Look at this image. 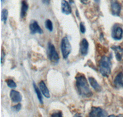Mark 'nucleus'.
Instances as JSON below:
<instances>
[{
  "label": "nucleus",
  "mask_w": 123,
  "mask_h": 117,
  "mask_svg": "<svg viewBox=\"0 0 123 117\" xmlns=\"http://www.w3.org/2000/svg\"><path fill=\"white\" fill-rule=\"evenodd\" d=\"M75 78L76 85L79 94L83 98H88L92 96V92L85 76L83 74L78 73Z\"/></svg>",
  "instance_id": "f257e3e1"
},
{
  "label": "nucleus",
  "mask_w": 123,
  "mask_h": 117,
  "mask_svg": "<svg viewBox=\"0 0 123 117\" xmlns=\"http://www.w3.org/2000/svg\"><path fill=\"white\" fill-rule=\"evenodd\" d=\"M98 70L100 73L105 77H108L111 71V58L107 56H103L98 64Z\"/></svg>",
  "instance_id": "f03ea898"
},
{
  "label": "nucleus",
  "mask_w": 123,
  "mask_h": 117,
  "mask_svg": "<svg viewBox=\"0 0 123 117\" xmlns=\"http://www.w3.org/2000/svg\"><path fill=\"white\" fill-rule=\"evenodd\" d=\"M47 54L48 58L53 64H57L59 61V56L56 51L54 45L51 43H49L47 49Z\"/></svg>",
  "instance_id": "7ed1b4c3"
},
{
  "label": "nucleus",
  "mask_w": 123,
  "mask_h": 117,
  "mask_svg": "<svg viewBox=\"0 0 123 117\" xmlns=\"http://www.w3.org/2000/svg\"><path fill=\"white\" fill-rule=\"evenodd\" d=\"M61 51L63 58L67 59L71 51V46L67 36L63 37L61 42Z\"/></svg>",
  "instance_id": "20e7f679"
},
{
  "label": "nucleus",
  "mask_w": 123,
  "mask_h": 117,
  "mask_svg": "<svg viewBox=\"0 0 123 117\" xmlns=\"http://www.w3.org/2000/svg\"><path fill=\"white\" fill-rule=\"evenodd\" d=\"M89 117H108V113L101 107H93L89 113Z\"/></svg>",
  "instance_id": "39448f33"
},
{
  "label": "nucleus",
  "mask_w": 123,
  "mask_h": 117,
  "mask_svg": "<svg viewBox=\"0 0 123 117\" xmlns=\"http://www.w3.org/2000/svg\"><path fill=\"white\" fill-rule=\"evenodd\" d=\"M123 36V28L117 24H115L113 26L111 30V37L115 40H120Z\"/></svg>",
  "instance_id": "423d86ee"
},
{
  "label": "nucleus",
  "mask_w": 123,
  "mask_h": 117,
  "mask_svg": "<svg viewBox=\"0 0 123 117\" xmlns=\"http://www.w3.org/2000/svg\"><path fill=\"white\" fill-rule=\"evenodd\" d=\"M111 11L112 14L115 16H119L121 11V5L116 0H111Z\"/></svg>",
  "instance_id": "0eeeda50"
},
{
  "label": "nucleus",
  "mask_w": 123,
  "mask_h": 117,
  "mask_svg": "<svg viewBox=\"0 0 123 117\" xmlns=\"http://www.w3.org/2000/svg\"><path fill=\"white\" fill-rule=\"evenodd\" d=\"M29 28L31 34H32V35L36 33L43 34V30L41 29L38 23L36 20H32L31 22L29 25Z\"/></svg>",
  "instance_id": "6e6552de"
},
{
  "label": "nucleus",
  "mask_w": 123,
  "mask_h": 117,
  "mask_svg": "<svg viewBox=\"0 0 123 117\" xmlns=\"http://www.w3.org/2000/svg\"><path fill=\"white\" fill-rule=\"evenodd\" d=\"M9 96L14 103H19L22 100V96L18 91L11 90L9 94Z\"/></svg>",
  "instance_id": "1a4fd4ad"
},
{
  "label": "nucleus",
  "mask_w": 123,
  "mask_h": 117,
  "mask_svg": "<svg viewBox=\"0 0 123 117\" xmlns=\"http://www.w3.org/2000/svg\"><path fill=\"white\" fill-rule=\"evenodd\" d=\"M114 86L116 89L123 88V73L120 72L117 74L113 81Z\"/></svg>",
  "instance_id": "9d476101"
},
{
  "label": "nucleus",
  "mask_w": 123,
  "mask_h": 117,
  "mask_svg": "<svg viewBox=\"0 0 123 117\" xmlns=\"http://www.w3.org/2000/svg\"><path fill=\"white\" fill-rule=\"evenodd\" d=\"M61 10L62 13L65 15H69L71 13V7L70 3L66 1L62 0L61 2Z\"/></svg>",
  "instance_id": "9b49d317"
},
{
  "label": "nucleus",
  "mask_w": 123,
  "mask_h": 117,
  "mask_svg": "<svg viewBox=\"0 0 123 117\" xmlns=\"http://www.w3.org/2000/svg\"><path fill=\"white\" fill-rule=\"evenodd\" d=\"M89 50V43L86 38L83 39L80 44V53L83 56L87 54Z\"/></svg>",
  "instance_id": "f8f14e48"
},
{
  "label": "nucleus",
  "mask_w": 123,
  "mask_h": 117,
  "mask_svg": "<svg viewBox=\"0 0 123 117\" xmlns=\"http://www.w3.org/2000/svg\"><path fill=\"white\" fill-rule=\"evenodd\" d=\"M111 49L115 51V56L117 61H121L123 58V49L119 46H113L111 47Z\"/></svg>",
  "instance_id": "ddd939ff"
},
{
  "label": "nucleus",
  "mask_w": 123,
  "mask_h": 117,
  "mask_svg": "<svg viewBox=\"0 0 123 117\" xmlns=\"http://www.w3.org/2000/svg\"><path fill=\"white\" fill-rule=\"evenodd\" d=\"M39 89H40L41 91L42 92L43 94L44 95V96L47 99H49L50 97V93H49V91L48 89V87L46 86V84L43 81H41L39 83Z\"/></svg>",
  "instance_id": "4468645a"
},
{
  "label": "nucleus",
  "mask_w": 123,
  "mask_h": 117,
  "mask_svg": "<svg viewBox=\"0 0 123 117\" xmlns=\"http://www.w3.org/2000/svg\"><path fill=\"white\" fill-rule=\"evenodd\" d=\"M28 10V4L25 0H22L21 3V9H20V17L24 19L27 15V11Z\"/></svg>",
  "instance_id": "2eb2a0df"
},
{
  "label": "nucleus",
  "mask_w": 123,
  "mask_h": 117,
  "mask_svg": "<svg viewBox=\"0 0 123 117\" xmlns=\"http://www.w3.org/2000/svg\"><path fill=\"white\" fill-rule=\"evenodd\" d=\"M89 82L90 84L91 85V86L94 88V89L97 92H100L102 90V87L100 86V85L98 83V82L97 81L96 79L93 77H89L88 78Z\"/></svg>",
  "instance_id": "dca6fc26"
},
{
  "label": "nucleus",
  "mask_w": 123,
  "mask_h": 117,
  "mask_svg": "<svg viewBox=\"0 0 123 117\" xmlns=\"http://www.w3.org/2000/svg\"><path fill=\"white\" fill-rule=\"evenodd\" d=\"M33 88H34V90H35V92H36V94L37 96V98H38V100H39V103L41 104H43V96H42V92L41 91L40 89L38 88V87L37 86V84L33 82Z\"/></svg>",
  "instance_id": "f3484780"
},
{
  "label": "nucleus",
  "mask_w": 123,
  "mask_h": 117,
  "mask_svg": "<svg viewBox=\"0 0 123 117\" xmlns=\"http://www.w3.org/2000/svg\"><path fill=\"white\" fill-rule=\"evenodd\" d=\"M7 17H8V11L6 9H3L1 12V20L4 22V24H6L7 21Z\"/></svg>",
  "instance_id": "a211bd4d"
},
{
  "label": "nucleus",
  "mask_w": 123,
  "mask_h": 117,
  "mask_svg": "<svg viewBox=\"0 0 123 117\" xmlns=\"http://www.w3.org/2000/svg\"><path fill=\"white\" fill-rule=\"evenodd\" d=\"M45 26H46V28L49 32H52L53 31V24H52V21L50 20L47 19L45 21Z\"/></svg>",
  "instance_id": "6ab92c4d"
},
{
  "label": "nucleus",
  "mask_w": 123,
  "mask_h": 117,
  "mask_svg": "<svg viewBox=\"0 0 123 117\" xmlns=\"http://www.w3.org/2000/svg\"><path fill=\"white\" fill-rule=\"evenodd\" d=\"M6 82L8 87H9V88H15L17 87V84H16L15 82L12 79H7L6 81Z\"/></svg>",
  "instance_id": "aec40b11"
},
{
  "label": "nucleus",
  "mask_w": 123,
  "mask_h": 117,
  "mask_svg": "<svg viewBox=\"0 0 123 117\" xmlns=\"http://www.w3.org/2000/svg\"><path fill=\"white\" fill-rule=\"evenodd\" d=\"M50 117H63V115L61 111H57L52 113Z\"/></svg>",
  "instance_id": "412c9836"
},
{
  "label": "nucleus",
  "mask_w": 123,
  "mask_h": 117,
  "mask_svg": "<svg viewBox=\"0 0 123 117\" xmlns=\"http://www.w3.org/2000/svg\"><path fill=\"white\" fill-rule=\"evenodd\" d=\"M21 107H22L21 104H20V103H18V104H17V105H15L13 106L12 109H13V110H14V111L18 112V111H19L20 110V109H21Z\"/></svg>",
  "instance_id": "4be33fe9"
},
{
  "label": "nucleus",
  "mask_w": 123,
  "mask_h": 117,
  "mask_svg": "<svg viewBox=\"0 0 123 117\" xmlns=\"http://www.w3.org/2000/svg\"><path fill=\"white\" fill-rule=\"evenodd\" d=\"M80 29L82 33H84L86 32V27L84 24L83 22H81L80 24Z\"/></svg>",
  "instance_id": "5701e85b"
},
{
  "label": "nucleus",
  "mask_w": 123,
  "mask_h": 117,
  "mask_svg": "<svg viewBox=\"0 0 123 117\" xmlns=\"http://www.w3.org/2000/svg\"><path fill=\"white\" fill-rule=\"evenodd\" d=\"M5 58V53H4L3 49H2V54H1V64L3 65L4 63V60Z\"/></svg>",
  "instance_id": "b1692460"
},
{
  "label": "nucleus",
  "mask_w": 123,
  "mask_h": 117,
  "mask_svg": "<svg viewBox=\"0 0 123 117\" xmlns=\"http://www.w3.org/2000/svg\"><path fill=\"white\" fill-rule=\"evenodd\" d=\"M43 2V3L46 5H49V3H50V0H41Z\"/></svg>",
  "instance_id": "393cba45"
},
{
  "label": "nucleus",
  "mask_w": 123,
  "mask_h": 117,
  "mask_svg": "<svg viewBox=\"0 0 123 117\" xmlns=\"http://www.w3.org/2000/svg\"><path fill=\"white\" fill-rule=\"evenodd\" d=\"M80 1L83 4H87L88 2V0H80Z\"/></svg>",
  "instance_id": "a878e982"
},
{
  "label": "nucleus",
  "mask_w": 123,
  "mask_h": 117,
  "mask_svg": "<svg viewBox=\"0 0 123 117\" xmlns=\"http://www.w3.org/2000/svg\"><path fill=\"white\" fill-rule=\"evenodd\" d=\"M73 117H81L80 114H78V113H76V114L74 115Z\"/></svg>",
  "instance_id": "bb28decb"
},
{
  "label": "nucleus",
  "mask_w": 123,
  "mask_h": 117,
  "mask_svg": "<svg viewBox=\"0 0 123 117\" xmlns=\"http://www.w3.org/2000/svg\"><path fill=\"white\" fill-rule=\"evenodd\" d=\"M108 117H116V116H115V115H110L108 116Z\"/></svg>",
  "instance_id": "cd10ccee"
},
{
  "label": "nucleus",
  "mask_w": 123,
  "mask_h": 117,
  "mask_svg": "<svg viewBox=\"0 0 123 117\" xmlns=\"http://www.w3.org/2000/svg\"><path fill=\"white\" fill-rule=\"evenodd\" d=\"M116 117H123V114H119L116 116Z\"/></svg>",
  "instance_id": "c85d7f7f"
},
{
  "label": "nucleus",
  "mask_w": 123,
  "mask_h": 117,
  "mask_svg": "<svg viewBox=\"0 0 123 117\" xmlns=\"http://www.w3.org/2000/svg\"><path fill=\"white\" fill-rule=\"evenodd\" d=\"M94 1L97 3H98L100 1V0H94Z\"/></svg>",
  "instance_id": "c756f323"
},
{
  "label": "nucleus",
  "mask_w": 123,
  "mask_h": 117,
  "mask_svg": "<svg viewBox=\"0 0 123 117\" xmlns=\"http://www.w3.org/2000/svg\"><path fill=\"white\" fill-rule=\"evenodd\" d=\"M1 2H2V3H3V2L4 1V0H1Z\"/></svg>",
  "instance_id": "7c9ffc66"
}]
</instances>
